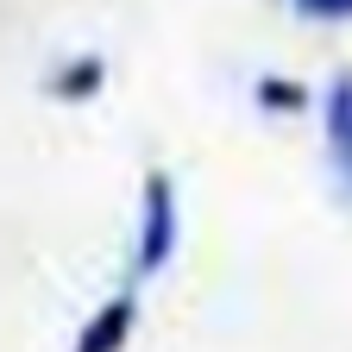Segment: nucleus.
I'll return each instance as SVG.
<instances>
[{
  "mask_svg": "<svg viewBox=\"0 0 352 352\" xmlns=\"http://www.w3.org/2000/svg\"><path fill=\"white\" fill-rule=\"evenodd\" d=\"M176 233H183V214H176V183L164 170L145 176L139 189V252H132V277H157L164 264L176 258Z\"/></svg>",
  "mask_w": 352,
  "mask_h": 352,
  "instance_id": "f257e3e1",
  "label": "nucleus"
},
{
  "mask_svg": "<svg viewBox=\"0 0 352 352\" xmlns=\"http://www.w3.org/2000/svg\"><path fill=\"white\" fill-rule=\"evenodd\" d=\"M252 95H258V107H271V113H302L308 107V88L289 82V76H258Z\"/></svg>",
  "mask_w": 352,
  "mask_h": 352,
  "instance_id": "39448f33",
  "label": "nucleus"
},
{
  "mask_svg": "<svg viewBox=\"0 0 352 352\" xmlns=\"http://www.w3.org/2000/svg\"><path fill=\"white\" fill-rule=\"evenodd\" d=\"M321 120H327V151H333V170H340V183L352 189V69H340V76L327 82Z\"/></svg>",
  "mask_w": 352,
  "mask_h": 352,
  "instance_id": "7ed1b4c3",
  "label": "nucleus"
},
{
  "mask_svg": "<svg viewBox=\"0 0 352 352\" xmlns=\"http://www.w3.org/2000/svg\"><path fill=\"white\" fill-rule=\"evenodd\" d=\"M101 82H107V63H101L95 51H82V57H69V63L51 76V95H57V101H88V95H101Z\"/></svg>",
  "mask_w": 352,
  "mask_h": 352,
  "instance_id": "20e7f679",
  "label": "nucleus"
},
{
  "mask_svg": "<svg viewBox=\"0 0 352 352\" xmlns=\"http://www.w3.org/2000/svg\"><path fill=\"white\" fill-rule=\"evenodd\" d=\"M132 321H139V296L132 289H120V296H107L95 315L82 321V333H76V352H126V340H132Z\"/></svg>",
  "mask_w": 352,
  "mask_h": 352,
  "instance_id": "f03ea898",
  "label": "nucleus"
},
{
  "mask_svg": "<svg viewBox=\"0 0 352 352\" xmlns=\"http://www.w3.org/2000/svg\"><path fill=\"white\" fill-rule=\"evenodd\" d=\"M302 19H352V0H296Z\"/></svg>",
  "mask_w": 352,
  "mask_h": 352,
  "instance_id": "423d86ee",
  "label": "nucleus"
}]
</instances>
